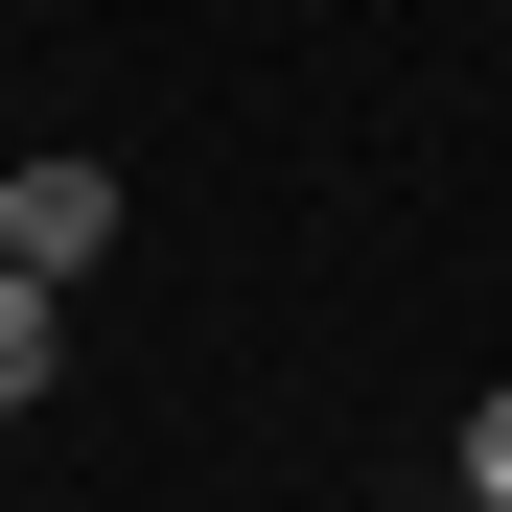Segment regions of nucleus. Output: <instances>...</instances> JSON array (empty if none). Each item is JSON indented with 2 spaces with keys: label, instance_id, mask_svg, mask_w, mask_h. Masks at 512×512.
Segmentation results:
<instances>
[{
  "label": "nucleus",
  "instance_id": "nucleus-1",
  "mask_svg": "<svg viewBox=\"0 0 512 512\" xmlns=\"http://www.w3.org/2000/svg\"><path fill=\"white\" fill-rule=\"evenodd\" d=\"M0 256L24 280H94L117 256V163H0Z\"/></svg>",
  "mask_w": 512,
  "mask_h": 512
},
{
  "label": "nucleus",
  "instance_id": "nucleus-2",
  "mask_svg": "<svg viewBox=\"0 0 512 512\" xmlns=\"http://www.w3.org/2000/svg\"><path fill=\"white\" fill-rule=\"evenodd\" d=\"M47 373H70V280H24V256H0V419H24Z\"/></svg>",
  "mask_w": 512,
  "mask_h": 512
},
{
  "label": "nucleus",
  "instance_id": "nucleus-3",
  "mask_svg": "<svg viewBox=\"0 0 512 512\" xmlns=\"http://www.w3.org/2000/svg\"><path fill=\"white\" fill-rule=\"evenodd\" d=\"M466 512H512V396H489V419H466Z\"/></svg>",
  "mask_w": 512,
  "mask_h": 512
}]
</instances>
